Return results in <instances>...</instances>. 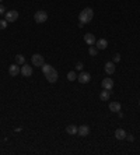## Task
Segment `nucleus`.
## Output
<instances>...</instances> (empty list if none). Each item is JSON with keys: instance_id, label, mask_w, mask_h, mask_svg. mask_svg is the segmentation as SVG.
<instances>
[{"instance_id": "obj_1", "label": "nucleus", "mask_w": 140, "mask_h": 155, "mask_svg": "<svg viewBox=\"0 0 140 155\" xmlns=\"http://www.w3.org/2000/svg\"><path fill=\"white\" fill-rule=\"evenodd\" d=\"M93 17H94L93 9H90V7H85V9L80 13V16H79V21L83 22V24H87V22H90L91 20H93Z\"/></svg>"}, {"instance_id": "obj_2", "label": "nucleus", "mask_w": 140, "mask_h": 155, "mask_svg": "<svg viewBox=\"0 0 140 155\" xmlns=\"http://www.w3.org/2000/svg\"><path fill=\"white\" fill-rule=\"evenodd\" d=\"M31 62H32V66H35V67H42L43 63H45V60H43V56H42V55H39V53H35V55H32V57H31Z\"/></svg>"}, {"instance_id": "obj_3", "label": "nucleus", "mask_w": 140, "mask_h": 155, "mask_svg": "<svg viewBox=\"0 0 140 155\" xmlns=\"http://www.w3.org/2000/svg\"><path fill=\"white\" fill-rule=\"evenodd\" d=\"M34 20H35V22H38V24H42V22H45L48 20V13L43 11V10H39V11L35 13Z\"/></svg>"}, {"instance_id": "obj_4", "label": "nucleus", "mask_w": 140, "mask_h": 155, "mask_svg": "<svg viewBox=\"0 0 140 155\" xmlns=\"http://www.w3.org/2000/svg\"><path fill=\"white\" fill-rule=\"evenodd\" d=\"M4 20H7V22H14L18 20V11L17 10H11V11H6Z\"/></svg>"}, {"instance_id": "obj_5", "label": "nucleus", "mask_w": 140, "mask_h": 155, "mask_svg": "<svg viewBox=\"0 0 140 155\" xmlns=\"http://www.w3.org/2000/svg\"><path fill=\"white\" fill-rule=\"evenodd\" d=\"M45 77H46L48 82H56L58 78H59V74H58V71H56L55 69H52L51 71H48V73L45 74Z\"/></svg>"}, {"instance_id": "obj_6", "label": "nucleus", "mask_w": 140, "mask_h": 155, "mask_svg": "<svg viewBox=\"0 0 140 155\" xmlns=\"http://www.w3.org/2000/svg\"><path fill=\"white\" fill-rule=\"evenodd\" d=\"M90 80H91V76H90V73H87V71H81V73L77 76V81L80 82V84H87V82H90Z\"/></svg>"}, {"instance_id": "obj_7", "label": "nucleus", "mask_w": 140, "mask_h": 155, "mask_svg": "<svg viewBox=\"0 0 140 155\" xmlns=\"http://www.w3.org/2000/svg\"><path fill=\"white\" fill-rule=\"evenodd\" d=\"M101 85H102V88H104V90L112 91V88H114V80H112V78H109V77L104 78V80H102V82H101Z\"/></svg>"}, {"instance_id": "obj_8", "label": "nucleus", "mask_w": 140, "mask_h": 155, "mask_svg": "<svg viewBox=\"0 0 140 155\" xmlns=\"http://www.w3.org/2000/svg\"><path fill=\"white\" fill-rule=\"evenodd\" d=\"M20 73H21L24 77H31V76H32V67H31L30 65L24 63V65L21 66V71H20Z\"/></svg>"}, {"instance_id": "obj_9", "label": "nucleus", "mask_w": 140, "mask_h": 155, "mask_svg": "<svg viewBox=\"0 0 140 155\" xmlns=\"http://www.w3.org/2000/svg\"><path fill=\"white\" fill-rule=\"evenodd\" d=\"M20 71H21V67H20V65H11L9 67V73H10V76L11 77H16V76H18L20 74Z\"/></svg>"}, {"instance_id": "obj_10", "label": "nucleus", "mask_w": 140, "mask_h": 155, "mask_svg": "<svg viewBox=\"0 0 140 155\" xmlns=\"http://www.w3.org/2000/svg\"><path fill=\"white\" fill-rule=\"evenodd\" d=\"M121 109H122V105L119 102H116V101H112V102L109 103V111L114 113H119L121 112Z\"/></svg>"}, {"instance_id": "obj_11", "label": "nucleus", "mask_w": 140, "mask_h": 155, "mask_svg": "<svg viewBox=\"0 0 140 155\" xmlns=\"http://www.w3.org/2000/svg\"><path fill=\"white\" fill-rule=\"evenodd\" d=\"M104 70H105L106 74H114L115 73V63L114 62H106L105 66H104Z\"/></svg>"}, {"instance_id": "obj_12", "label": "nucleus", "mask_w": 140, "mask_h": 155, "mask_svg": "<svg viewBox=\"0 0 140 155\" xmlns=\"http://www.w3.org/2000/svg\"><path fill=\"white\" fill-rule=\"evenodd\" d=\"M77 134H79V136H81V137L88 136V134H90V126H87V125L80 126V127H79V131H77Z\"/></svg>"}, {"instance_id": "obj_13", "label": "nucleus", "mask_w": 140, "mask_h": 155, "mask_svg": "<svg viewBox=\"0 0 140 155\" xmlns=\"http://www.w3.org/2000/svg\"><path fill=\"white\" fill-rule=\"evenodd\" d=\"M84 42L87 43V45H90V46H91V45H95V42H97V41H95V36H94V34H91V32L85 34L84 35Z\"/></svg>"}, {"instance_id": "obj_14", "label": "nucleus", "mask_w": 140, "mask_h": 155, "mask_svg": "<svg viewBox=\"0 0 140 155\" xmlns=\"http://www.w3.org/2000/svg\"><path fill=\"white\" fill-rule=\"evenodd\" d=\"M95 45H97L95 47H97L98 50H100V49L102 50V49H106V47H108V41H106V39H104V38L98 39L97 42H95Z\"/></svg>"}, {"instance_id": "obj_15", "label": "nucleus", "mask_w": 140, "mask_h": 155, "mask_svg": "<svg viewBox=\"0 0 140 155\" xmlns=\"http://www.w3.org/2000/svg\"><path fill=\"white\" fill-rule=\"evenodd\" d=\"M115 138L116 140H125L126 138V131L123 129H116L115 130Z\"/></svg>"}, {"instance_id": "obj_16", "label": "nucleus", "mask_w": 140, "mask_h": 155, "mask_svg": "<svg viewBox=\"0 0 140 155\" xmlns=\"http://www.w3.org/2000/svg\"><path fill=\"white\" fill-rule=\"evenodd\" d=\"M111 94H112V91H109V90H102L101 94H100V99H101V101H108V99L111 98Z\"/></svg>"}, {"instance_id": "obj_17", "label": "nucleus", "mask_w": 140, "mask_h": 155, "mask_svg": "<svg viewBox=\"0 0 140 155\" xmlns=\"http://www.w3.org/2000/svg\"><path fill=\"white\" fill-rule=\"evenodd\" d=\"M77 131H79V127H77L76 125H69L67 127H66V133L70 134V136H74V134H77Z\"/></svg>"}, {"instance_id": "obj_18", "label": "nucleus", "mask_w": 140, "mask_h": 155, "mask_svg": "<svg viewBox=\"0 0 140 155\" xmlns=\"http://www.w3.org/2000/svg\"><path fill=\"white\" fill-rule=\"evenodd\" d=\"M16 63L20 65V66H22L24 63H25V57L22 56V55H17V56H16Z\"/></svg>"}, {"instance_id": "obj_19", "label": "nucleus", "mask_w": 140, "mask_h": 155, "mask_svg": "<svg viewBox=\"0 0 140 155\" xmlns=\"http://www.w3.org/2000/svg\"><path fill=\"white\" fill-rule=\"evenodd\" d=\"M88 53H90V56H97L98 49L95 46H93V45H91V46L88 47Z\"/></svg>"}, {"instance_id": "obj_20", "label": "nucleus", "mask_w": 140, "mask_h": 155, "mask_svg": "<svg viewBox=\"0 0 140 155\" xmlns=\"http://www.w3.org/2000/svg\"><path fill=\"white\" fill-rule=\"evenodd\" d=\"M67 80L69 81H74V80H77V76L74 71H69L67 73Z\"/></svg>"}, {"instance_id": "obj_21", "label": "nucleus", "mask_w": 140, "mask_h": 155, "mask_svg": "<svg viewBox=\"0 0 140 155\" xmlns=\"http://www.w3.org/2000/svg\"><path fill=\"white\" fill-rule=\"evenodd\" d=\"M53 69L51 65H48V63H43V66H42V71H43V74H46L48 71H51V70Z\"/></svg>"}, {"instance_id": "obj_22", "label": "nucleus", "mask_w": 140, "mask_h": 155, "mask_svg": "<svg viewBox=\"0 0 140 155\" xmlns=\"http://www.w3.org/2000/svg\"><path fill=\"white\" fill-rule=\"evenodd\" d=\"M7 20H0V30H6L7 28Z\"/></svg>"}, {"instance_id": "obj_23", "label": "nucleus", "mask_w": 140, "mask_h": 155, "mask_svg": "<svg viewBox=\"0 0 140 155\" xmlns=\"http://www.w3.org/2000/svg\"><path fill=\"white\" fill-rule=\"evenodd\" d=\"M119 60H121V55H119V53H116V55L114 56V63H118Z\"/></svg>"}, {"instance_id": "obj_24", "label": "nucleus", "mask_w": 140, "mask_h": 155, "mask_svg": "<svg viewBox=\"0 0 140 155\" xmlns=\"http://www.w3.org/2000/svg\"><path fill=\"white\" fill-rule=\"evenodd\" d=\"M1 14H6V7L0 3V16H1Z\"/></svg>"}, {"instance_id": "obj_25", "label": "nucleus", "mask_w": 140, "mask_h": 155, "mask_svg": "<svg viewBox=\"0 0 140 155\" xmlns=\"http://www.w3.org/2000/svg\"><path fill=\"white\" fill-rule=\"evenodd\" d=\"M83 67H84V66H83V63H80V62L76 65V70H80V71H81V70H83Z\"/></svg>"}, {"instance_id": "obj_26", "label": "nucleus", "mask_w": 140, "mask_h": 155, "mask_svg": "<svg viewBox=\"0 0 140 155\" xmlns=\"http://www.w3.org/2000/svg\"><path fill=\"white\" fill-rule=\"evenodd\" d=\"M126 137H127V140H129V141H133V140H135V137H133L132 134H126Z\"/></svg>"}, {"instance_id": "obj_27", "label": "nucleus", "mask_w": 140, "mask_h": 155, "mask_svg": "<svg viewBox=\"0 0 140 155\" xmlns=\"http://www.w3.org/2000/svg\"><path fill=\"white\" fill-rule=\"evenodd\" d=\"M139 106H140V101H139Z\"/></svg>"}, {"instance_id": "obj_28", "label": "nucleus", "mask_w": 140, "mask_h": 155, "mask_svg": "<svg viewBox=\"0 0 140 155\" xmlns=\"http://www.w3.org/2000/svg\"><path fill=\"white\" fill-rule=\"evenodd\" d=\"M0 3H1V0H0Z\"/></svg>"}]
</instances>
